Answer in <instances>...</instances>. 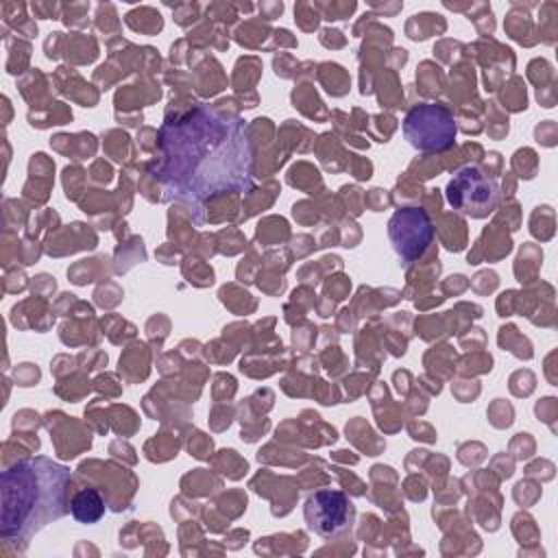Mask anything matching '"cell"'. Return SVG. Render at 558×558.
Listing matches in <instances>:
<instances>
[{"label":"cell","mask_w":558,"mask_h":558,"mask_svg":"<svg viewBox=\"0 0 558 558\" xmlns=\"http://www.w3.org/2000/svg\"><path fill=\"white\" fill-rule=\"evenodd\" d=\"M157 177L163 198L190 207L196 222L211 198L253 187V148L240 118L222 116L205 102L168 118L157 140Z\"/></svg>","instance_id":"6da1fadb"},{"label":"cell","mask_w":558,"mask_h":558,"mask_svg":"<svg viewBox=\"0 0 558 558\" xmlns=\"http://www.w3.org/2000/svg\"><path fill=\"white\" fill-rule=\"evenodd\" d=\"M70 469L44 458H24L0 477V534L26 545L44 525L59 521L68 510Z\"/></svg>","instance_id":"7a4b0ae2"},{"label":"cell","mask_w":558,"mask_h":558,"mask_svg":"<svg viewBox=\"0 0 558 558\" xmlns=\"http://www.w3.org/2000/svg\"><path fill=\"white\" fill-rule=\"evenodd\" d=\"M453 113L438 102H418L403 118V137L421 153H440L456 142Z\"/></svg>","instance_id":"3957f363"},{"label":"cell","mask_w":558,"mask_h":558,"mask_svg":"<svg viewBox=\"0 0 558 558\" xmlns=\"http://www.w3.org/2000/svg\"><path fill=\"white\" fill-rule=\"evenodd\" d=\"M447 203L471 218H486L499 205V183L477 166L460 168L447 183Z\"/></svg>","instance_id":"277c9868"},{"label":"cell","mask_w":558,"mask_h":558,"mask_svg":"<svg viewBox=\"0 0 558 558\" xmlns=\"http://www.w3.org/2000/svg\"><path fill=\"white\" fill-rule=\"evenodd\" d=\"M388 240L405 266L416 262L434 240V225L429 214L421 207L397 209L388 220Z\"/></svg>","instance_id":"5b68a950"},{"label":"cell","mask_w":558,"mask_h":558,"mask_svg":"<svg viewBox=\"0 0 558 558\" xmlns=\"http://www.w3.org/2000/svg\"><path fill=\"white\" fill-rule=\"evenodd\" d=\"M307 527L320 538H333L351 527L355 508L342 490L323 488L307 497L303 506Z\"/></svg>","instance_id":"8992f818"},{"label":"cell","mask_w":558,"mask_h":558,"mask_svg":"<svg viewBox=\"0 0 558 558\" xmlns=\"http://www.w3.org/2000/svg\"><path fill=\"white\" fill-rule=\"evenodd\" d=\"M70 512L78 523H98L105 514V499L96 488H83L70 499Z\"/></svg>","instance_id":"52a82bcc"}]
</instances>
